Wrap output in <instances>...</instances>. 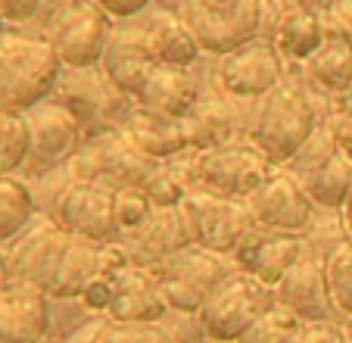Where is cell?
Masks as SVG:
<instances>
[{"label":"cell","mask_w":352,"mask_h":343,"mask_svg":"<svg viewBox=\"0 0 352 343\" xmlns=\"http://www.w3.org/2000/svg\"><path fill=\"white\" fill-rule=\"evenodd\" d=\"M50 297L34 284H0V343H44Z\"/></svg>","instance_id":"cell-18"},{"label":"cell","mask_w":352,"mask_h":343,"mask_svg":"<svg viewBox=\"0 0 352 343\" xmlns=\"http://www.w3.org/2000/svg\"><path fill=\"white\" fill-rule=\"evenodd\" d=\"M153 200L144 187H116L113 194V216H116V228H119V240L131 238L134 231H140L150 216H153Z\"/></svg>","instance_id":"cell-33"},{"label":"cell","mask_w":352,"mask_h":343,"mask_svg":"<svg viewBox=\"0 0 352 343\" xmlns=\"http://www.w3.org/2000/svg\"><path fill=\"white\" fill-rule=\"evenodd\" d=\"M97 343H175L172 337L162 331L160 322L144 324V322H103L97 334Z\"/></svg>","instance_id":"cell-34"},{"label":"cell","mask_w":352,"mask_h":343,"mask_svg":"<svg viewBox=\"0 0 352 343\" xmlns=\"http://www.w3.org/2000/svg\"><path fill=\"white\" fill-rule=\"evenodd\" d=\"M343 324H346V334H349V343H352V318H343Z\"/></svg>","instance_id":"cell-45"},{"label":"cell","mask_w":352,"mask_h":343,"mask_svg":"<svg viewBox=\"0 0 352 343\" xmlns=\"http://www.w3.org/2000/svg\"><path fill=\"white\" fill-rule=\"evenodd\" d=\"M63 3H85V0H63Z\"/></svg>","instance_id":"cell-47"},{"label":"cell","mask_w":352,"mask_h":343,"mask_svg":"<svg viewBox=\"0 0 352 343\" xmlns=\"http://www.w3.org/2000/svg\"><path fill=\"white\" fill-rule=\"evenodd\" d=\"M293 343H349V334H346L343 322H312L302 324Z\"/></svg>","instance_id":"cell-38"},{"label":"cell","mask_w":352,"mask_h":343,"mask_svg":"<svg viewBox=\"0 0 352 343\" xmlns=\"http://www.w3.org/2000/svg\"><path fill=\"white\" fill-rule=\"evenodd\" d=\"M32 132L25 112L0 106V175H19L28 163Z\"/></svg>","instance_id":"cell-30"},{"label":"cell","mask_w":352,"mask_h":343,"mask_svg":"<svg viewBox=\"0 0 352 343\" xmlns=\"http://www.w3.org/2000/svg\"><path fill=\"white\" fill-rule=\"evenodd\" d=\"M113 25L116 22L94 0H85V3L54 0V7L47 10L38 34L50 41V47L56 50V56L66 69H94L103 60Z\"/></svg>","instance_id":"cell-3"},{"label":"cell","mask_w":352,"mask_h":343,"mask_svg":"<svg viewBox=\"0 0 352 343\" xmlns=\"http://www.w3.org/2000/svg\"><path fill=\"white\" fill-rule=\"evenodd\" d=\"M25 119L28 132H32V150H28V163L22 169L25 181L63 169V163H72L75 153L87 141L81 119L54 97H47L38 106L25 110Z\"/></svg>","instance_id":"cell-9"},{"label":"cell","mask_w":352,"mask_h":343,"mask_svg":"<svg viewBox=\"0 0 352 343\" xmlns=\"http://www.w3.org/2000/svg\"><path fill=\"white\" fill-rule=\"evenodd\" d=\"M160 66L150 50V38H146V25H144V13L134 19H122L113 25L109 44L103 50L100 69L109 79V85L125 97H138L140 87L146 85V79L153 75V69Z\"/></svg>","instance_id":"cell-14"},{"label":"cell","mask_w":352,"mask_h":343,"mask_svg":"<svg viewBox=\"0 0 352 343\" xmlns=\"http://www.w3.org/2000/svg\"><path fill=\"white\" fill-rule=\"evenodd\" d=\"M306 250H309L306 234H287L253 225V231L246 234L243 244L234 253V262H237L240 271L259 278L268 287H278V281L302 259Z\"/></svg>","instance_id":"cell-17"},{"label":"cell","mask_w":352,"mask_h":343,"mask_svg":"<svg viewBox=\"0 0 352 343\" xmlns=\"http://www.w3.org/2000/svg\"><path fill=\"white\" fill-rule=\"evenodd\" d=\"M113 194L116 187L100 185V181L85 178H69L60 185L50 197V209L44 212L47 218H54L66 234L72 238H87L97 244H116L119 240V228H116L113 216Z\"/></svg>","instance_id":"cell-10"},{"label":"cell","mask_w":352,"mask_h":343,"mask_svg":"<svg viewBox=\"0 0 352 343\" xmlns=\"http://www.w3.org/2000/svg\"><path fill=\"white\" fill-rule=\"evenodd\" d=\"M278 165L250 138H234L212 150H190L193 187L219 197L246 200Z\"/></svg>","instance_id":"cell-4"},{"label":"cell","mask_w":352,"mask_h":343,"mask_svg":"<svg viewBox=\"0 0 352 343\" xmlns=\"http://www.w3.org/2000/svg\"><path fill=\"white\" fill-rule=\"evenodd\" d=\"M293 175L299 178L302 191L309 194V200H312L318 209L340 212L346 203V197H349V191H352V163L337 150V147H333L331 153H324L318 163L293 172Z\"/></svg>","instance_id":"cell-26"},{"label":"cell","mask_w":352,"mask_h":343,"mask_svg":"<svg viewBox=\"0 0 352 343\" xmlns=\"http://www.w3.org/2000/svg\"><path fill=\"white\" fill-rule=\"evenodd\" d=\"M100 269H103V244L87 238H69L66 253H63L44 293L54 303L56 300H78L81 291L100 275Z\"/></svg>","instance_id":"cell-25"},{"label":"cell","mask_w":352,"mask_h":343,"mask_svg":"<svg viewBox=\"0 0 352 343\" xmlns=\"http://www.w3.org/2000/svg\"><path fill=\"white\" fill-rule=\"evenodd\" d=\"M103 322H107V315H97L94 322L81 324L78 331H72L69 337H63V340H56V343H97V334H100V328H103Z\"/></svg>","instance_id":"cell-41"},{"label":"cell","mask_w":352,"mask_h":343,"mask_svg":"<svg viewBox=\"0 0 352 343\" xmlns=\"http://www.w3.org/2000/svg\"><path fill=\"white\" fill-rule=\"evenodd\" d=\"M324 122H331V128H333L337 150L352 163V110L340 112V116H333V119H324Z\"/></svg>","instance_id":"cell-40"},{"label":"cell","mask_w":352,"mask_h":343,"mask_svg":"<svg viewBox=\"0 0 352 343\" xmlns=\"http://www.w3.org/2000/svg\"><path fill=\"white\" fill-rule=\"evenodd\" d=\"M324 38H352V0H333V7L321 13Z\"/></svg>","instance_id":"cell-37"},{"label":"cell","mask_w":352,"mask_h":343,"mask_svg":"<svg viewBox=\"0 0 352 343\" xmlns=\"http://www.w3.org/2000/svg\"><path fill=\"white\" fill-rule=\"evenodd\" d=\"M63 72L66 66L44 34L22 28L0 32V106L32 110L56 91Z\"/></svg>","instance_id":"cell-2"},{"label":"cell","mask_w":352,"mask_h":343,"mask_svg":"<svg viewBox=\"0 0 352 343\" xmlns=\"http://www.w3.org/2000/svg\"><path fill=\"white\" fill-rule=\"evenodd\" d=\"M38 200L25 178L0 175V244H13L38 218Z\"/></svg>","instance_id":"cell-29"},{"label":"cell","mask_w":352,"mask_h":343,"mask_svg":"<svg viewBox=\"0 0 352 343\" xmlns=\"http://www.w3.org/2000/svg\"><path fill=\"white\" fill-rule=\"evenodd\" d=\"M272 41L284 60L290 63H302L324 44V22H321V13H312V10H284L272 32Z\"/></svg>","instance_id":"cell-28"},{"label":"cell","mask_w":352,"mask_h":343,"mask_svg":"<svg viewBox=\"0 0 352 343\" xmlns=\"http://www.w3.org/2000/svg\"><path fill=\"white\" fill-rule=\"evenodd\" d=\"M3 28H7V22H3V16H0V32H3Z\"/></svg>","instance_id":"cell-46"},{"label":"cell","mask_w":352,"mask_h":343,"mask_svg":"<svg viewBox=\"0 0 352 343\" xmlns=\"http://www.w3.org/2000/svg\"><path fill=\"white\" fill-rule=\"evenodd\" d=\"M274 297H278L280 306H287L293 315H299L306 324L343 322V315L337 312L333 297H331L324 256H315V253H309V250L302 253V259L278 281Z\"/></svg>","instance_id":"cell-16"},{"label":"cell","mask_w":352,"mask_h":343,"mask_svg":"<svg viewBox=\"0 0 352 343\" xmlns=\"http://www.w3.org/2000/svg\"><path fill=\"white\" fill-rule=\"evenodd\" d=\"M209 343H212V340H209Z\"/></svg>","instance_id":"cell-48"},{"label":"cell","mask_w":352,"mask_h":343,"mask_svg":"<svg viewBox=\"0 0 352 343\" xmlns=\"http://www.w3.org/2000/svg\"><path fill=\"white\" fill-rule=\"evenodd\" d=\"M250 216L259 228H272V231H287V234H306L312 228V216L318 206L309 200V194L302 191L299 178L293 172H287L284 165L268 175L250 197Z\"/></svg>","instance_id":"cell-13"},{"label":"cell","mask_w":352,"mask_h":343,"mask_svg":"<svg viewBox=\"0 0 352 343\" xmlns=\"http://www.w3.org/2000/svg\"><path fill=\"white\" fill-rule=\"evenodd\" d=\"M7 265H10V244H0V284H7Z\"/></svg>","instance_id":"cell-44"},{"label":"cell","mask_w":352,"mask_h":343,"mask_svg":"<svg viewBox=\"0 0 352 343\" xmlns=\"http://www.w3.org/2000/svg\"><path fill=\"white\" fill-rule=\"evenodd\" d=\"M284 63V53L274 47L272 38H253L225 56H215L212 81L228 97L253 103L278 87V81L287 75Z\"/></svg>","instance_id":"cell-12"},{"label":"cell","mask_w":352,"mask_h":343,"mask_svg":"<svg viewBox=\"0 0 352 343\" xmlns=\"http://www.w3.org/2000/svg\"><path fill=\"white\" fill-rule=\"evenodd\" d=\"M324 269H327L333 306H337V312L343 318H352V240L349 238L327 250Z\"/></svg>","instance_id":"cell-32"},{"label":"cell","mask_w":352,"mask_h":343,"mask_svg":"<svg viewBox=\"0 0 352 343\" xmlns=\"http://www.w3.org/2000/svg\"><path fill=\"white\" fill-rule=\"evenodd\" d=\"M166 312H172V309H168L166 297H162L160 278H156L153 269L131 262L116 275V293H113V303H109V309H107L109 322L153 324V322H162Z\"/></svg>","instance_id":"cell-19"},{"label":"cell","mask_w":352,"mask_h":343,"mask_svg":"<svg viewBox=\"0 0 352 343\" xmlns=\"http://www.w3.org/2000/svg\"><path fill=\"white\" fill-rule=\"evenodd\" d=\"M340 222H343V231H346V238L352 240V191H349V197H346L343 209H340Z\"/></svg>","instance_id":"cell-43"},{"label":"cell","mask_w":352,"mask_h":343,"mask_svg":"<svg viewBox=\"0 0 352 343\" xmlns=\"http://www.w3.org/2000/svg\"><path fill=\"white\" fill-rule=\"evenodd\" d=\"M302 324L306 322L293 315L287 306L274 303L265 315H259L243 331V337L237 343H293L299 337V331H302Z\"/></svg>","instance_id":"cell-31"},{"label":"cell","mask_w":352,"mask_h":343,"mask_svg":"<svg viewBox=\"0 0 352 343\" xmlns=\"http://www.w3.org/2000/svg\"><path fill=\"white\" fill-rule=\"evenodd\" d=\"M94 3H97L113 22H122V19H134V16L146 13L156 0H94Z\"/></svg>","instance_id":"cell-39"},{"label":"cell","mask_w":352,"mask_h":343,"mask_svg":"<svg viewBox=\"0 0 352 343\" xmlns=\"http://www.w3.org/2000/svg\"><path fill=\"white\" fill-rule=\"evenodd\" d=\"M178 16L193 28L203 53L225 56L262 34L265 0H187Z\"/></svg>","instance_id":"cell-8"},{"label":"cell","mask_w":352,"mask_h":343,"mask_svg":"<svg viewBox=\"0 0 352 343\" xmlns=\"http://www.w3.org/2000/svg\"><path fill=\"white\" fill-rule=\"evenodd\" d=\"M190 231H187L184 212L181 206H172V209H153L150 222L134 231L131 238H122V247H125L128 259L134 265H146L153 269L156 262H162L166 256L190 247Z\"/></svg>","instance_id":"cell-22"},{"label":"cell","mask_w":352,"mask_h":343,"mask_svg":"<svg viewBox=\"0 0 352 343\" xmlns=\"http://www.w3.org/2000/svg\"><path fill=\"white\" fill-rule=\"evenodd\" d=\"M69 238L72 234L63 231L54 218L38 212V218L10 244L7 284H34L44 291L66 253Z\"/></svg>","instance_id":"cell-15"},{"label":"cell","mask_w":352,"mask_h":343,"mask_svg":"<svg viewBox=\"0 0 352 343\" xmlns=\"http://www.w3.org/2000/svg\"><path fill=\"white\" fill-rule=\"evenodd\" d=\"M280 10H312V13H324L333 7V0H278Z\"/></svg>","instance_id":"cell-42"},{"label":"cell","mask_w":352,"mask_h":343,"mask_svg":"<svg viewBox=\"0 0 352 343\" xmlns=\"http://www.w3.org/2000/svg\"><path fill=\"white\" fill-rule=\"evenodd\" d=\"M203 85L206 81L199 79L193 69L156 66L153 75L146 79V85L140 87V94L134 97V103L150 112L168 116V119H187L190 110L197 106L199 94H203Z\"/></svg>","instance_id":"cell-21"},{"label":"cell","mask_w":352,"mask_h":343,"mask_svg":"<svg viewBox=\"0 0 352 343\" xmlns=\"http://www.w3.org/2000/svg\"><path fill=\"white\" fill-rule=\"evenodd\" d=\"M181 212H184L193 244L203 247V250L221 253V256H234L237 247L243 244V238L253 231L256 225L246 200L219 197V194L199 191V187H193L184 197Z\"/></svg>","instance_id":"cell-11"},{"label":"cell","mask_w":352,"mask_h":343,"mask_svg":"<svg viewBox=\"0 0 352 343\" xmlns=\"http://www.w3.org/2000/svg\"><path fill=\"white\" fill-rule=\"evenodd\" d=\"M299 69L318 91L352 97V38H324V44Z\"/></svg>","instance_id":"cell-27"},{"label":"cell","mask_w":352,"mask_h":343,"mask_svg":"<svg viewBox=\"0 0 352 343\" xmlns=\"http://www.w3.org/2000/svg\"><path fill=\"white\" fill-rule=\"evenodd\" d=\"M234 103L240 100L228 97L219 85H203L197 106L190 110V116L184 119V132H187V147L190 150H212L221 147L228 141L240 138V119Z\"/></svg>","instance_id":"cell-20"},{"label":"cell","mask_w":352,"mask_h":343,"mask_svg":"<svg viewBox=\"0 0 352 343\" xmlns=\"http://www.w3.org/2000/svg\"><path fill=\"white\" fill-rule=\"evenodd\" d=\"M116 275H119V271L100 269V275L81 291L78 300L87 312H94V315H107L109 303H113V293H116Z\"/></svg>","instance_id":"cell-36"},{"label":"cell","mask_w":352,"mask_h":343,"mask_svg":"<svg viewBox=\"0 0 352 343\" xmlns=\"http://www.w3.org/2000/svg\"><path fill=\"white\" fill-rule=\"evenodd\" d=\"M153 271L160 278L168 309L181 312V315H197L199 306L209 300V293L228 275L237 271V262H234V256H221V253L190 244L184 250L166 256L162 262H156Z\"/></svg>","instance_id":"cell-6"},{"label":"cell","mask_w":352,"mask_h":343,"mask_svg":"<svg viewBox=\"0 0 352 343\" xmlns=\"http://www.w3.org/2000/svg\"><path fill=\"white\" fill-rule=\"evenodd\" d=\"M274 303H278L274 287L237 269L209 293L206 303L199 306L197 322L199 331L212 343H237L243 331L259 315H265Z\"/></svg>","instance_id":"cell-5"},{"label":"cell","mask_w":352,"mask_h":343,"mask_svg":"<svg viewBox=\"0 0 352 343\" xmlns=\"http://www.w3.org/2000/svg\"><path fill=\"white\" fill-rule=\"evenodd\" d=\"M47 10H50V0H0V16L7 28L41 25Z\"/></svg>","instance_id":"cell-35"},{"label":"cell","mask_w":352,"mask_h":343,"mask_svg":"<svg viewBox=\"0 0 352 343\" xmlns=\"http://www.w3.org/2000/svg\"><path fill=\"white\" fill-rule=\"evenodd\" d=\"M160 169V159L146 156L122 128L87 134L85 147L72 159V178L100 181L109 187H146Z\"/></svg>","instance_id":"cell-7"},{"label":"cell","mask_w":352,"mask_h":343,"mask_svg":"<svg viewBox=\"0 0 352 343\" xmlns=\"http://www.w3.org/2000/svg\"><path fill=\"white\" fill-rule=\"evenodd\" d=\"M256 103H259V110L246 128V138L274 165H287L321 125L318 106L306 91V75H299V79L284 75L278 87L259 97Z\"/></svg>","instance_id":"cell-1"},{"label":"cell","mask_w":352,"mask_h":343,"mask_svg":"<svg viewBox=\"0 0 352 343\" xmlns=\"http://www.w3.org/2000/svg\"><path fill=\"white\" fill-rule=\"evenodd\" d=\"M144 25H146V38H150V50H153L160 66L193 69L199 63V56H206L193 28L178 13L150 7L144 13Z\"/></svg>","instance_id":"cell-24"},{"label":"cell","mask_w":352,"mask_h":343,"mask_svg":"<svg viewBox=\"0 0 352 343\" xmlns=\"http://www.w3.org/2000/svg\"><path fill=\"white\" fill-rule=\"evenodd\" d=\"M119 128L146 153V156L168 163V159L187 153V132H184V119H168L160 112H150L144 106H138L131 100V106L125 110Z\"/></svg>","instance_id":"cell-23"}]
</instances>
